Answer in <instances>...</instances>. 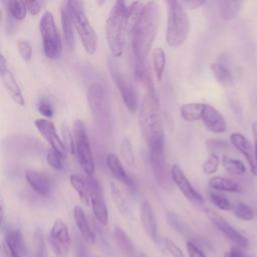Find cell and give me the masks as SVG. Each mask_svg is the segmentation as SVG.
<instances>
[{
    "instance_id": "55",
    "label": "cell",
    "mask_w": 257,
    "mask_h": 257,
    "mask_svg": "<svg viewBox=\"0 0 257 257\" xmlns=\"http://www.w3.org/2000/svg\"><path fill=\"white\" fill-rule=\"evenodd\" d=\"M139 257H150V256H148L147 254H144V253H142V254H141Z\"/></svg>"
},
{
    "instance_id": "44",
    "label": "cell",
    "mask_w": 257,
    "mask_h": 257,
    "mask_svg": "<svg viewBox=\"0 0 257 257\" xmlns=\"http://www.w3.org/2000/svg\"><path fill=\"white\" fill-rule=\"evenodd\" d=\"M61 159H62V157L57 152H55L53 149H50L46 154V162L54 170L62 169Z\"/></svg>"
},
{
    "instance_id": "54",
    "label": "cell",
    "mask_w": 257,
    "mask_h": 257,
    "mask_svg": "<svg viewBox=\"0 0 257 257\" xmlns=\"http://www.w3.org/2000/svg\"><path fill=\"white\" fill-rule=\"evenodd\" d=\"M252 134L254 138V150H255V155L257 159V121H254L252 123Z\"/></svg>"
},
{
    "instance_id": "47",
    "label": "cell",
    "mask_w": 257,
    "mask_h": 257,
    "mask_svg": "<svg viewBox=\"0 0 257 257\" xmlns=\"http://www.w3.org/2000/svg\"><path fill=\"white\" fill-rule=\"evenodd\" d=\"M186 247L189 257H207L205 253L192 241H187Z\"/></svg>"
},
{
    "instance_id": "27",
    "label": "cell",
    "mask_w": 257,
    "mask_h": 257,
    "mask_svg": "<svg viewBox=\"0 0 257 257\" xmlns=\"http://www.w3.org/2000/svg\"><path fill=\"white\" fill-rule=\"evenodd\" d=\"M211 71L215 79L224 87H230L234 83L233 75L230 69L220 62H213L211 64Z\"/></svg>"
},
{
    "instance_id": "5",
    "label": "cell",
    "mask_w": 257,
    "mask_h": 257,
    "mask_svg": "<svg viewBox=\"0 0 257 257\" xmlns=\"http://www.w3.org/2000/svg\"><path fill=\"white\" fill-rule=\"evenodd\" d=\"M66 5L71 14L74 28L81 40L82 46L86 53L94 54L97 48V35L84 13L82 1H66Z\"/></svg>"
},
{
    "instance_id": "26",
    "label": "cell",
    "mask_w": 257,
    "mask_h": 257,
    "mask_svg": "<svg viewBox=\"0 0 257 257\" xmlns=\"http://www.w3.org/2000/svg\"><path fill=\"white\" fill-rule=\"evenodd\" d=\"M209 185L211 188L217 190V191H223V192H231V193H241L242 188L238 183L233 181L232 179L221 177V176H215L212 177L209 180Z\"/></svg>"
},
{
    "instance_id": "35",
    "label": "cell",
    "mask_w": 257,
    "mask_h": 257,
    "mask_svg": "<svg viewBox=\"0 0 257 257\" xmlns=\"http://www.w3.org/2000/svg\"><path fill=\"white\" fill-rule=\"evenodd\" d=\"M119 152L122 160L131 167L136 165V156L134 153V147L130 138H123L119 145Z\"/></svg>"
},
{
    "instance_id": "38",
    "label": "cell",
    "mask_w": 257,
    "mask_h": 257,
    "mask_svg": "<svg viewBox=\"0 0 257 257\" xmlns=\"http://www.w3.org/2000/svg\"><path fill=\"white\" fill-rule=\"evenodd\" d=\"M219 164H220V159L218 155L215 153H211L206 159V161L203 163L202 171L206 175H212L217 172Z\"/></svg>"
},
{
    "instance_id": "11",
    "label": "cell",
    "mask_w": 257,
    "mask_h": 257,
    "mask_svg": "<svg viewBox=\"0 0 257 257\" xmlns=\"http://www.w3.org/2000/svg\"><path fill=\"white\" fill-rule=\"evenodd\" d=\"M108 68L111 78L113 79L121 94L125 107L131 111H136L138 106V98L134 87L132 86L127 78L123 75L116 62H114L112 59H108Z\"/></svg>"
},
{
    "instance_id": "46",
    "label": "cell",
    "mask_w": 257,
    "mask_h": 257,
    "mask_svg": "<svg viewBox=\"0 0 257 257\" xmlns=\"http://www.w3.org/2000/svg\"><path fill=\"white\" fill-rule=\"evenodd\" d=\"M26 7H27V11L31 14V15H37L40 13V11L43 9V7L45 6V2L40 0V1H25Z\"/></svg>"
},
{
    "instance_id": "10",
    "label": "cell",
    "mask_w": 257,
    "mask_h": 257,
    "mask_svg": "<svg viewBox=\"0 0 257 257\" xmlns=\"http://www.w3.org/2000/svg\"><path fill=\"white\" fill-rule=\"evenodd\" d=\"M49 244L55 257H68L71 237L65 223L60 219H56L49 233Z\"/></svg>"
},
{
    "instance_id": "20",
    "label": "cell",
    "mask_w": 257,
    "mask_h": 257,
    "mask_svg": "<svg viewBox=\"0 0 257 257\" xmlns=\"http://www.w3.org/2000/svg\"><path fill=\"white\" fill-rule=\"evenodd\" d=\"M25 179L29 186L39 195L43 197L50 196L52 192V182L44 173L33 171V170H27L25 172Z\"/></svg>"
},
{
    "instance_id": "3",
    "label": "cell",
    "mask_w": 257,
    "mask_h": 257,
    "mask_svg": "<svg viewBox=\"0 0 257 257\" xmlns=\"http://www.w3.org/2000/svg\"><path fill=\"white\" fill-rule=\"evenodd\" d=\"M127 5L123 1H115L105 21V37L112 56L119 57L124 48L127 33Z\"/></svg>"
},
{
    "instance_id": "19",
    "label": "cell",
    "mask_w": 257,
    "mask_h": 257,
    "mask_svg": "<svg viewBox=\"0 0 257 257\" xmlns=\"http://www.w3.org/2000/svg\"><path fill=\"white\" fill-rule=\"evenodd\" d=\"M140 218L144 231L154 241L158 242V222L151 204L148 201H143L140 208Z\"/></svg>"
},
{
    "instance_id": "4",
    "label": "cell",
    "mask_w": 257,
    "mask_h": 257,
    "mask_svg": "<svg viewBox=\"0 0 257 257\" xmlns=\"http://www.w3.org/2000/svg\"><path fill=\"white\" fill-rule=\"evenodd\" d=\"M166 3L168 5L166 41L169 46L178 47L188 37L190 31L189 17L180 1L169 0Z\"/></svg>"
},
{
    "instance_id": "31",
    "label": "cell",
    "mask_w": 257,
    "mask_h": 257,
    "mask_svg": "<svg viewBox=\"0 0 257 257\" xmlns=\"http://www.w3.org/2000/svg\"><path fill=\"white\" fill-rule=\"evenodd\" d=\"M144 3L136 1L132 2L127 5V13H126V20H127V33L132 34L135 26L137 25L143 11L145 8Z\"/></svg>"
},
{
    "instance_id": "25",
    "label": "cell",
    "mask_w": 257,
    "mask_h": 257,
    "mask_svg": "<svg viewBox=\"0 0 257 257\" xmlns=\"http://www.w3.org/2000/svg\"><path fill=\"white\" fill-rule=\"evenodd\" d=\"M4 241L20 257L26 256V247L21 232L18 229H8L5 233Z\"/></svg>"
},
{
    "instance_id": "43",
    "label": "cell",
    "mask_w": 257,
    "mask_h": 257,
    "mask_svg": "<svg viewBox=\"0 0 257 257\" xmlns=\"http://www.w3.org/2000/svg\"><path fill=\"white\" fill-rule=\"evenodd\" d=\"M17 49H18V52H19L21 58L24 61L28 62L31 59L32 47H31L30 43L27 40H23V39L18 40V42H17Z\"/></svg>"
},
{
    "instance_id": "14",
    "label": "cell",
    "mask_w": 257,
    "mask_h": 257,
    "mask_svg": "<svg viewBox=\"0 0 257 257\" xmlns=\"http://www.w3.org/2000/svg\"><path fill=\"white\" fill-rule=\"evenodd\" d=\"M171 178L175 185L178 187L183 196L192 204L196 206L204 205L203 196L192 186L183 170L178 164H174L171 168Z\"/></svg>"
},
{
    "instance_id": "40",
    "label": "cell",
    "mask_w": 257,
    "mask_h": 257,
    "mask_svg": "<svg viewBox=\"0 0 257 257\" xmlns=\"http://www.w3.org/2000/svg\"><path fill=\"white\" fill-rule=\"evenodd\" d=\"M61 137H62V143L65 146L66 150L70 154L75 153V142H74V137H72V134L70 130L66 126L63 125L61 127Z\"/></svg>"
},
{
    "instance_id": "45",
    "label": "cell",
    "mask_w": 257,
    "mask_h": 257,
    "mask_svg": "<svg viewBox=\"0 0 257 257\" xmlns=\"http://www.w3.org/2000/svg\"><path fill=\"white\" fill-rule=\"evenodd\" d=\"M164 242L167 251L171 254L172 257H185V254L182 251V249L172 239L166 238Z\"/></svg>"
},
{
    "instance_id": "30",
    "label": "cell",
    "mask_w": 257,
    "mask_h": 257,
    "mask_svg": "<svg viewBox=\"0 0 257 257\" xmlns=\"http://www.w3.org/2000/svg\"><path fill=\"white\" fill-rule=\"evenodd\" d=\"M69 181H70L72 188L77 193L80 201L84 205L88 206V204L90 203V199H89V192H88V186H87L86 179H83L81 176H79L77 174H72L69 178Z\"/></svg>"
},
{
    "instance_id": "53",
    "label": "cell",
    "mask_w": 257,
    "mask_h": 257,
    "mask_svg": "<svg viewBox=\"0 0 257 257\" xmlns=\"http://www.w3.org/2000/svg\"><path fill=\"white\" fill-rule=\"evenodd\" d=\"M223 257H245L238 247H232L230 251L224 253Z\"/></svg>"
},
{
    "instance_id": "8",
    "label": "cell",
    "mask_w": 257,
    "mask_h": 257,
    "mask_svg": "<svg viewBox=\"0 0 257 257\" xmlns=\"http://www.w3.org/2000/svg\"><path fill=\"white\" fill-rule=\"evenodd\" d=\"M73 136L75 142V153L77 155L78 162L86 176H92L95 169L94 160L88 135L86 133V127L81 119H76L74 121Z\"/></svg>"
},
{
    "instance_id": "29",
    "label": "cell",
    "mask_w": 257,
    "mask_h": 257,
    "mask_svg": "<svg viewBox=\"0 0 257 257\" xmlns=\"http://www.w3.org/2000/svg\"><path fill=\"white\" fill-rule=\"evenodd\" d=\"M205 108V103L202 102H189L185 103L180 108L181 116L189 122L196 121L202 118V114Z\"/></svg>"
},
{
    "instance_id": "18",
    "label": "cell",
    "mask_w": 257,
    "mask_h": 257,
    "mask_svg": "<svg viewBox=\"0 0 257 257\" xmlns=\"http://www.w3.org/2000/svg\"><path fill=\"white\" fill-rule=\"evenodd\" d=\"M202 120L207 130L214 134H222L227 131V122L224 116L211 104L205 103Z\"/></svg>"
},
{
    "instance_id": "7",
    "label": "cell",
    "mask_w": 257,
    "mask_h": 257,
    "mask_svg": "<svg viewBox=\"0 0 257 257\" xmlns=\"http://www.w3.org/2000/svg\"><path fill=\"white\" fill-rule=\"evenodd\" d=\"M39 30L45 56L49 59H58L62 53V42L53 14L50 11H45L41 16Z\"/></svg>"
},
{
    "instance_id": "49",
    "label": "cell",
    "mask_w": 257,
    "mask_h": 257,
    "mask_svg": "<svg viewBox=\"0 0 257 257\" xmlns=\"http://www.w3.org/2000/svg\"><path fill=\"white\" fill-rule=\"evenodd\" d=\"M207 146L212 151H215V150H222L224 148H227L228 143L223 140H209L207 141Z\"/></svg>"
},
{
    "instance_id": "9",
    "label": "cell",
    "mask_w": 257,
    "mask_h": 257,
    "mask_svg": "<svg viewBox=\"0 0 257 257\" xmlns=\"http://www.w3.org/2000/svg\"><path fill=\"white\" fill-rule=\"evenodd\" d=\"M151 167L159 186L164 189H170L171 181L169 178V169L165 157V141L149 147Z\"/></svg>"
},
{
    "instance_id": "39",
    "label": "cell",
    "mask_w": 257,
    "mask_h": 257,
    "mask_svg": "<svg viewBox=\"0 0 257 257\" xmlns=\"http://www.w3.org/2000/svg\"><path fill=\"white\" fill-rule=\"evenodd\" d=\"M34 243H35V257H48L45 241L40 229H37L35 231Z\"/></svg>"
},
{
    "instance_id": "52",
    "label": "cell",
    "mask_w": 257,
    "mask_h": 257,
    "mask_svg": "<svg viewBox=\"0 0 257 257\" xmlns=\"http://www.w3.org/2000/svg\"><path fill=\"white\" fill-rule=\"evenodd\" d=\"M2 255L3 257H20L12 248H10L6 242L3 240L2 241Z\"/></svg>"
},
{
    "instance_id": "48",
    "label": "cell",
    "mask_w": 257,
    "mask_h": 257,
    "mask_svg": "<svg viewBox=\"0 0 257 257\" xmlns=\"http://www.w3.org/2000/svg\"><path fill=\"white\" fill-rule=\"evenodd\" d=\"M74 250H75L76 257H89V254L86 250L85 245L77 236L75 237V241H74Z\"/></svg>"
},
{
    "instance_id": "15",
    "label": "cell",
    "mask_w": 257,
    "mask_h": 257,
    "mask_svg": "<svg viewBox=\"0 0 257 257\" xmlns=\"http://www.w3.org/2000/svg\"><path fill=\"white\" fill-rule=\"evenodd\" d=\"M37 131L42 135V137L50 144L51 149L57 152L62 158H66L67 150L62 143V140L56 133V128L52 121L45 118H37L34 121Z\"/></svg>"
},
{
    "instance_id": "51",
    "label": "cell",
    "mask_w": 257,
    "mask_h": 257,
    "mask_svg": "<svg viewBox=\"0 0 257 257\" xmlns=\"http://www.w3.org/2000/svg\"><path fill=\"white\" fill-rule=\"evenodd\" d=\"M182 5L190 10H196L200 7H202L203 5L206 4L205 0H189V1H183L181 2Z\"/></svg>"
},
{
    "instance_id": "41",
    "label": "cell",
    "mask_w": 257,
    "mask_h": 257,
    "mask_svg": "<svg viewBox=\"0 0 257 257\" xmlns=\"http://www.w3.org/2000/svg\"><path fill=\"white\" fill-rule=\"evenodd\" d=\"M210 201L219 209L223 210V211H229V210H233L232 204L229 202V200L227 198H225L223 195L217 194V193H210L209 195Z\"/></svg>"
},
{
    "instance_id": "34",
    "label": "cell",
    "mask_w": 257,
    "mask_h": 257,
    "mask_svg": "<svg viewBox=\"0 0 257 257\" xmlns=\"http://www.w3.org/2000/svg\"><path fill=\"white\" fill-rule=\"evenodd\" d=\"M222 165L224 169L233 176H240L246 172V167L242 161L228 156L222 157Z\"/></svg>"
},
{
    "instance_id": "50",
    "label": "cell",
    "mask_w": 257,
    "mask_h": 257,
    "mask_svg": "<svg viewBox=\"0 0 257 257\" xmlns=\"http://www.w3.org/2000/svg\"><path fill=\"white\" fill-rule=\"evenodd\" d=\"M38 111L46 117H51L53 115V108L48 102H45V101H41L38 104Z\"/></svg>"
},
{
    "instance_id": "36",
    "label": "cell",
    "mask_w": 257,
    "mask_h": 257,
    "mask_svg": "<svg viewBox=\"0 0 257 257\" xmlns=\"http://www.w3.org/2000/svg\"><path fill=\"white\" fill-rule=\"evenodd\" d=\"M109 188H110V194H111V197L113 199V202L117 208V210L125 215L127 212H128V207H127V204H126V201H125V198L124 196L122 195L120 189L118 188V186L114 183H110L109 184Z\"/></svg>"
},
{
    "instance_id": "12",
    "label": "cell",
    "mask_w": 257,
    "mask_h": 257,
    "mask_svg": "<svg viewBox=\"0 0 257 257\" xmlns=\"http://www.w3.org/2000/svg\"><path fill=\"white\" fill-rule=\"evenodd\" d=\"M86 182L88 186L90 205L94 218L99 224L105 226L108 222V211L103 199L101 185L98 180L95 179L93 176H87Z\"/></svg>"
},
{
    "instance_id": "16",
    "label": "cell",
    "mask_w": 257,
    "mask_h": 257,
    "mask_svg": "<svg viewBox=\"0 0 257 257\" xmlns=\"http://www.w3.org/2000/svg\"><path fill=\"white\" fill-rule=\"evenodd\" d=\"M0 76H1L3 86L5 87V90L10 95L12 100L14 102H16L18 105L23 106L24 105V97H23L22 91H21L20 86L17 83L16 78L14 77L13 73L8 68L7 61L4 57V55H1V57H0Z\"/></svg>"
},
{
    "instance_id": "32",
    "label": "cell",
    "mask_w": 257,
    "mask_h": 257,
    "mask_svg": "<svg viewBox=\"0 0 257 257\" xmlns=\"http://www.w3.org/2000/svg\"><path fill=\"white\" fill-rule=\"evenodd\" d=\"M153 67L157 80L160 82L163 78L166 66V53L162 47H156L153 50Z\"/></svg>"
},
{
    "instance_id": "6",
    "label": "cell",
    "mask_w": 257,
    "mask_h": 257,
    "mask_svg": "<svg viewBox=\"0 0 257 257\" xmlns=\"http://www.w3.org/2000/svg\"><path fill=\"white\" fill-rule=\"evenodd\" d=\"M86 97L95 123L101 128H106L110 120V107L106 90L100 83H91L87 88Z\"/></svg>"
},
{
    "instance_id": "28",
    "label": "cell",
    "mask_w": 257,
    "mask_h": 257,
    "mask_svg": "<svg viewBox=\"0 0 257 257\" xmlns=\"http://www.w3.org/2000/svg\"><path fill=\"white\" fill-rule=\"evenodd\" d=\"M217 4H218V11H219L220 17L224 20H232L236 18V16L238 15L243 2L223 0V1H219Z\"/></svg>"
},
{
    "instance_id": "17",
    "label": "cell",
    "mask_w": 257,
    "mask_h": 257,
    "mask_svg": "<svg viewBox=\"0 0 257 257\" xmlns=\"http://www.w3.org/2000/svg\"><path fill=\"white\" fill-rule=\"evenodd\" d=\"M230 141L232 145L245 157L251 173L257 176V159L255 155V150H253L250 142L240 133H233L230 136Z\"/></svg>"
},
{
    "instance_id": "37",
    "label": "cell",
    "mask_w": 257,
    "mask_h": 257,
    "mask_svg": "<svg viewBox=\"0 0 257 257\" xmlns=\"http://www.w3.org/2000/svg\"><path fill=\"white\" fill-rule=\"evenodd\" d=\"M234 215L242 221H251L254 217L253 210L245 203H237L233 207Z\"/></svg>"
},
{
    "instance_id": "42",
    "label": "cell",
    "mask_w": 257,
    "mask_h": 257,
    "mask_svg": "<svg viewBox=\"0 0 257 257\" xmlns=\"http://www.w3.org/2000/svg\"><path fill=\"white\" fill-rule=\"evenodd\" d=\"M168 222L178 232H180V233H182L184 235L188 234V232H189L188 227L186 226V224L177 215H175L173 213H169L168 214Z\"/></svg>"
},
{
    "instance_id": "22",
    "label": "cell",
    "mask_w": 257,
    "mask_h": 257,
    "mask_svg": "<svg viewBox=\"0 0 257 257\" xmlns=\"http://www.w3.org/2000/svg\"><path fill=\"white\" fill-rule=\"evenodd\" d=\"M60 20H61V28L62 34L64 38L65 45L68 48H73L74 46V32H73V20L69 9L66 5V2H63L60 8Z\"/></svg>"
},
{
    "instance_id": "2",
    "label": "cell",
    "mask_w": 257,
    "mask_h": 257,
    "mask_svg": "<svg viewBox=\"0 0 257 257\" xmlns=\"http://www.w3.org/2000/svg\"><path fill=\"white\" fill-rule=\"evenodd\" d=\"M139 120L143 138L148 147L165 141L158 94L146 93L141 104Z\"/></svg>"
},
{
    "instance_id": "24",
    "label": "cell",
    "mask_w": 257,
    "mask_h": 257,
    "mask_svg": "<svg viewBox=\"0 0 257 257\" xmlns=\"http://www.w3.org/2000/svg\"><path fill=\"white\" fill-rule=\"evenodd\" d=\"M113 235L115 243L119 250L122 252V254L126 257H136L135 245L130 236L125 233V231L122 228L116 226L114 228Z\"/></svg>"
},
{
    "instance_id": "13",
    "label": "cell",
    "mask_w": 257,
    "mask_h": 257,
    "mask_svg": "<svg viewBox=\"0 0 257 257\" xmlns=\"http://www.w3.org/2000/svg\"><path fill=\"white\" fill-rule=\"evenodd\" d=\"M205 213L209 218V220L237 247H241V248L248 247L249 245L248 239L244 235H242L239 231H237L222 215H220L218 212L210 208L205 209Z\"/></svg>"
},
{
    "instance_id": "23",
    "label": "cell",
    "mask_w": 257,
    "mask_h": 257,
    "mask_svg": "<svg viewBox=\"0 0 257 257\" xmlns=\"http://www.w3.org/2000/svg\"><path fill=\"white\" fill-rule=\"evenodd\" d=\"M105 163H106V166H107L110 174L113 176V178L115 180H117L118 182H120L128 187L134 186L133 180L125 173L123 166L117 156H115L114 154H108L106 156Z\"/></svg>"
},
{
    "instance_id": "1",
    "label": "cell",
    "mask_w": 257,
    "mask_h": 257,
    "mask_svg": "<svg viewBox=\"0 0 257 257\" xmlns=\"http://www.w3.org/2000/svg\"><path fill=\"white\" fill-rule=\"evenodd\" d=\"M159 19L160 9L158 3L155 1L147 2L141 17L131 34L136 64L147 63V57L158 32Z\"/></svg>"
},
{
    "instance_id": "21",
    "label": "cell",
    "mask_w": 257,
    "mask_h": 257,
    "mask_svg": "<svg viewBox=\"0 0 257 257\" xmlns=\"http://www.w3.org/2000/svg\"><path fill=\"white\" fill-rule=\"evenodd\" d=\"M73 217L76 224V227L81 235L83 241L88 244L92 245L95 242V234L91 227L88 224L86 216L80 206H75L73 208Z\"/></svg>"
},
{
    "instance_id": "33",
    "label": "cell",
    "mask_w": 257,
    "mask_h": 257,
    "mask_svg": "<svg viewBox=\"0 0 257 257\" xmlns=\"http://www.w3.org/2000/svg\"><path fill=\"white\" fill-rule=\"evenodd\" d=\"M8 14L16 21H21L26 17L27 7L25 1L10 0L6 2Z\"/></svg>"
}]
</instances>
